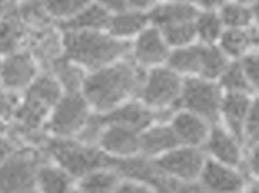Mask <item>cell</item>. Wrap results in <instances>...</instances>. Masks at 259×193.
<instances>
[{"label":"cell","mask_w":259,"mask_h":193,"mask_svg":"<svg viewBox=\"0 0 259 193\" xmlns=\"http://www.w3.org/2000/svg\"><path fill=\"white\" fill-rule=\"evenodd\" d=\"M168 122L174 129L180 144L192 148H204L213 126L206 119L183 108H177Z\"/></svg>","instance_id":"15"},{"label":"cell","mask_w":259,"mask_h":193,"mask_svg":"<svg viewBox=\"0 0 259 193\" xmlns=\"http://www.w3.org/2000/svg\"><path fill=\"white\" fill-rule=\"evenodd\" d=\"M153 161L163 175L177 184H197L207 155L203 148L180 144Z\"/></svg>","instance_id":"8"},{"label":"cell","mask_w":259,"mask_h":193,"mask_svg":"<svg viewBox=\"0 0 259 193\" xmlns=\"http://www.w3.org/2000/svg\"><path fill=\"white\" fill-rule=\"evenodd\" d=\"M194 25H195V32H197V41L206 46L218 44L226 31V26L218 11L198 10Z\"/></svg>","instance_id":"27"},{"label":"cell","mask_w":259,"mask_h":193,"mask_svg":"<svg viewBox=\"0 0 259 193\" xmlns=\"http://www.w3.org/2000/svg\"><path fill=\"white\" fill-rule=\"evenodd\" d=\"M171 51L172 49L166 43L160 29L150 25L132 41L130 58L136 66L147 72L160 66H166Z\"/></svg>","instance_id":"10"},{"label":"cell","mask_w":259,"mask_h":193,"mask_svg":"<svg viewBox=\"0 0 259 193\" xmlns=\"http://www.w3.org/2000/svg\"><path fill=\"white\" fill-rule=\"evenodd\" d=\"M41 149L51 161L67 170L75 179H79L95 169L114 166V161L98 146L87 144L78 138L48 137Z\"/></svg>","instance_id":"3"},{"label":"cell","mask_w":259,"mask_h":193,"mask_svg":"<svg viewBox=\"0 0 259 193\" xmlns=\"http://www.w3.org/2000/svg\"><path fill=\"white\" fill-rule=\"evenodd\" d=\"M162 2H174V4H194V5H195V0H162Z\"/></svg>","instance_id":"44"},{"label":"cell","mask_w":259,"mask_h":193,"mask_svg":"<svg viewBox=\"0 0 259 193\" xmlns=\"http://www.w3.org/2000/svg\"><path fill=\"white\" fill-rule=\"evenodd\" d=\"M69 193H81V191H79V190H78V187L75 185V187H73V188H72V190H70Z\"/></svg>","instance_id":"46"},{"label":"cell","mask_w":259,"mask_h":193,"mask_svg":"<svg viewBox=\"0 0 259 193\" xmlns=\"http://www.w3.org/2000/svg\"><path fill=\"white\" fill-rule=\"evenodd\" d=\"M238 2H245V4H250V5H251V4L254 2V0H238Z\"/></svg>","instance_id":"47"},{"label":"cell","mask_w":259,"mask_h":193,"mask_svg":"<svg viewBox=\"0 0 259 193\" xmlns=\"http://www.w3.org/2000/svg\"><path fill=\"white\" fill-rule=\"evenodd\" d=\"M232 63V60L221 51L218 44L206 46L203 52V66H201V75L200 78L218 81L223 72L227 69V66Z\"/></svg>","instance_id":"30"},{"label":"cell","mask_w":259,"mask_h":193,"mask_svg":"<svg viewBox=\"0 0 259 193\" xmlns=\"http://www.w3.org/2000/svg\"><path fill=\"white\" fill-rule=\"evenodd\" d=\"M75 178L51 160L43 161L37 169V185L40 193H69Z\"/></svg>","instance_id":"22"},{"label":"cell","mask_w":259,"mask_h":193,"mask_svg":"<svg viewBox=\"0 0 259 193\" xmlns=\"http://www.w3.org/2000/svg\"><path fill=\"white\" fill-rule=\"evenodd\" d=\"M31 31L16 14L14 5L0 16V58L26 49Z\"/></svg>","instance_id":"18"},{"label":"cell","mask_w":259,"mask_h":193,"mask_svg":"<svg viewBox=\"0 0 259 193\" xmlns=\"http://www.w3.org/2000/svg\"><path fill=\"white\" fill-rule=\"evenodd\" d=\"M48 155L41 148L22 146L0 166V193H40L37 169Z\"/></svg>","instance_id":"5"},{"label":"cell","mask_w":259,"mask_h":193,"mask_svg":"<svg viewBox=\"0 0 259 193\" xmlns=\"http://www.w3.org/2000/svg\"><path fill=\"white\" fill-rule=\"evenodd\" d=\"M159 29L163 34V37L171 49H179V47H185V46L198 43L194 20L168 25V26L159 28Z\"/></svg>","instance_id":"32"},{"label":"cell","mask_w":259,"mask_h":193,"mask_svg":"<svg viewBox=\"0 0 259 193\" xmlns=\"http://www.w3.org/2000/svg\"><path fill=\"white\" fill-rule=\"evenodd\" d=\"M64 57L87 72H95L130 57L132 43L117 40L107 31H63Z\"/></svg>","instance_id":"2"},{"label":"cell","mask_w":259,"mask_h":193,"mask_svg":"<svg viewBox=\"0 0 259 193\" xmlns=\"http://www.w3.org/2000/svg\"><path fill=\"white\" fill-rule=\"evenodd\" d=\"M98 148L114 163L136 158L141 155V132L105 120V126L98 140Z\"/></svg>","instance_id":"11"},{"label":"cell","mask_w":259,"mask_h":193,"mask_svg":"<svg viewBox=\"0 0 259 193\" xmlns=\"http://www.w3.org/2000/svg\"><path fill=\"white\" fill-rule=\"evenodd\" d=\"M229 0H195V7L201 11H220Z\"/></svg>","instance_id":"40"},{"label":"cell","mask_w":259,"mask_h":193,"mask_svg":"<svg viewBox=\"0 0 259 193\" xmlns=\"http://www.w3.org/2000/svg\"><path fill=\"white\" fill-rule=\"evenodd\" d=\"M157 4L159 0H126V8L142 11V13H150Z\"/></svg>","instance_id":"39"},{"label":"cell","mask_w":259,"mask_h":193,"mask_svg":"<svg viewBox=\"0 0 259 193\" xmlns=\"http://www.w3.org/2000/svg\"><path fill=\"white\" fill-rule=\"evenodd\" d=\"M13 0H0V16H2L5 11H8L13 7Z\"/></svg>","instance_id":"42"},{"label":"cell","mask_w":259,"mask_h":193,"mask_svg":"<svg viewBox=\"0 0 259 193\" xmlns=\"http://www.w3.org/2000/svg\"><path fill=\"white\" fill-rule=\"evenodd\" d=\"M8 125H10V122H7V120H4V119H0V132L8 131Z\"/></svg>","instance_id":"45"},{"label":"cell","mask_w":259,"mask_h":193,"mask_svg":"<svg viewBox=\"0 0 259 193\" xmlns=\"http://www.w3.org/2000/svg\"><path fill=\"white\" fill-rule=\"evenodd\" d=\"M218 85L221 87L224 94L229 93H242V94H253L248 81L242 72V67L239 64V61H232L227 69L223 72V75L220 76V79L217 81ZM254 96V94H253Z\"/></svg>","instance_id":"31"},{"label":"cell","mask_w":259,"mask_h":193,"mask_svg":"<svg viewBox=\"0 0 259 193\" xmlns=\"http://www.w3.org/2000/svg\"><path fill=\"white\" fill-rule=\"evenodd\" d=\"M198 184L207 193H242L245 190V176L239 167L207 158Z\"/></svg>","instance_id":"14"},{"label":"cell","mask_w":259,"mask_h":193,"mask_svg":"<svg viewBox=\"0 0 259 193\" xmlns=\"http://www.w3.org/2000/svg\"><path fill=\"white\" fill-rule=\"evenodd\" d=\"M19 148L22 146L8 134V131L0 132V166H2Z\"/></svg>","instance_id":"37"},{"label":"cell","mask_w":259,"mask_h":193,"mask_svg":"<svg viewBox=\"0 0 259 193\" xmlns=\"http://www.w3.org/2000/svg\"><path fill=\"white\" fill-rule=\"evenodd\" d=\"M145 70L136 66L132 58L89 72L82 85V96L98 114H108L122 104L139 96Z\"/></svg>","instance_id":"1"},{"label":"cell","mask_w":259,"mask_h":193,"mask_svg":"<svg viewBox=\"0 0 259 193\" xmlns=\"http://www.w3.org/2000/svg\"><path fill=\"white\" fill-rule=\"evenodd\" d=\"M95 2L99 4L101 7H104L111 14L126 8V0H95Z\"/></svg>","instance_id":"41"},{"label":"cell","mask_w":259,"mask_h":193,"mask_svg":"<svg viewBox=\"0 0 259 193\" xmlns=\"http://www.w3.org/2000/svg\"><path fill=\"white\" fill-rule=\"evenodd\" d=\"M203 149L207 158L227 166L241 169L245 161V144L221 123H215L212 126V131Z\"/></svg>","instance_id":"12"},{"label":"cell","mask_w":259,"mask_h":193,"mask_svg":"<svg viewBox=\"0 0 259 193\" xmlns=\"http://www.w3.org/2000/svg\"><path fill=\"white\" fill-rule=\"evenodd\" d=\"M247 151H248V155L245 157V163H247L250 172L254 176H259V143L253 144Z\"/></svg>","instance_id":"38"},{"label":"cell","mask_w":259,"mask_h":193,"mask_svg":"<svg viewBox=\"0 0 259 193\" xmlns=\"http://www.w3.org/2000/svg\"><path fill=\"white\" fill-rule=\"evenodd\" d=\"M93 0H43L46 13L57 25H63L79 14Z\"/></svg>","instance_id":"29"},{"label":"cell","mask_w":259,"mask_h":193,"mask_svg":"<svg viewBox=\"0 0 259 193\" xmlns=\"http://www.w3.org/2000/svg\"><path fill=\"white\" fill-rule=\"evenodd\" d=\"M223 98L224 93L217 81L204 78H186L179 108L195 113L215 125L220 122Z\"/></svg>","instance_id":"7"},{"label":"cell","mask_w":259,"mask_h":193,"mask_svg":"<svg viewBox=\"0 0 259 193\" xmlns=\"http://www.w3.org/2000/svg\"><path fill=\"white\" fill-rule=\"evenodd\" d=\"M122 178V173L114 166H105L81 176L76 187L81 193H114Z\"/></svg>","instance_id":"24"},{"label":"cell","mask_w":259,"mask_h":193,"mask_svg":"<svg viewBox=\"0 0 259 193\" xmlns=\"http://www.w3.org/2000/svg\"><path fill=\"white\" fill-rule=\"evenodd\" d=\"M150 25H151V22H150L148 13L125 8L122 11L111 14L107 32L117 40L132 43Z\"/></svg>","instance_id":"20"},{"label":"cell","mask_w":259,"mask_h":193,"mask_svg":"<svg viewBox=\"0 0 259 193\" xmlns=\"http://www.w3.org/2000/svg\"><path fill=\"white\" fill-rule=\"evenodd\" d=\"M26 49L37 60L41 70H49L54 63L64 57V35L61 28L54 23L40 29H32Z\"/></svg>","instance_id":"13"},{"label":"cell","mask_w":259,"mask_h":193,"mask_svg":"<svg viewBox=\"0 0 259 193\" xmlns=\"http://www.w3.org/2000/svg\"><path fill=\"white\" fill-rule=\"evenodd\" d=\"M102 116H104V119L107 122L119 123V125L128 126V128H132V129H136L139 132H142L151 123H154L157 120H162L157 113L150 110L138 98L122 104L120 107H117L111 113L102 114Z\"/></svg>","instance_id":"19"},{"label":"cell","mask_w":259,"mask_h":193,"mask_svg":"<svg viewBox=\"0 0 259 193\" xmlns=\"http://www.w3.org/2000/svg\"><path fill=\"white\" fill-rule=\"evenodd\" d=\"M183 85L185 78L168 66H160L145 72L138 99L157 113L162 120H169L171 114L179 108Z\"/></svg>","instance_id":"4"},{"label":"cell","mask_w":259,"mask_h":193,"mask_svg":"<svg viewBox=\"0 0 259 193\" xmlns=\"http://www.w3.org/2000/svg\"><path fill=\"white\" fill-rule=\"evenodd\" d=\"M226 29H244L256 23L253 7L245 2L229 0V2L218 11Z\"/></svg>","instance_id":"28"},{"label":"cell","mask_w":259,"mask_h":193,"mask_svg":"<svg viewBox=\"0 0 259 193\" xmlns=\"http://www.w3.org/2000/svg\"><path fill=\"white\" fill-rule=\"evenodd\" d=\"M253 7V13H254V17H256V23H259V0H254L251 4Z\"/></svg>","instance_id":"43"},{"label":"cell","mask_w":259,"mask_h":193,"mask_svg":"<svg viewBox=\"0 0 259 193\" xmlns=\"http://www.w3.org/2000/svg\"><path fill=\"white\" fill-rule=\"evenodd\" d=\"M256 143H259V96L253 98L251 108L248 113V119L245 123V131H244L245 148L248 149Z\"/></svg>","instance_id":"34"},{"label":"cell","mask_w":259,"mask_h":193,"mask_svg":"<svg viewBox=\"0 0 259 193\" xmlns=\"http://www.w3.org/2000/svg\"><path fill=\"white\" fill-rule=\"evenodd\" d=\"M19 102H20V96L8 91L2 84V79H0V119L11 122Z\"/></svg>","instance_id":"35"},{"label":"cell","mask_w":259,"mask_h":193,"mask_svg":"<svg viewBox=\"0 0 259 193\" xmlns=\"http://www.w3.org/2000/svg\"><path fill=\"white\" fill-rule=\"evenodd\" d=\"M114 193H159L153 185L139 181V179H133V178H122V181L119 182V185L116 187Z\"/></svg>","instance_id":"36"},{"label":"cell","mask_w":259,"mask_h":193,"mask_svg":"<svg viewBox=\"0 0 259 193\" xmlns=\"http://www.w3.org/2000/svg\"><path fill=\"white\" fill-rule=\"evenodd\" d=\"M20 2H23V0H13V4H20Z\"/></svg>","instance_id":"48"},{"label":"cell","mask_w":259,"mask_h":193,"mask_svg":"<svg viewBox=\"0 0 259 193\" xmlns=\"http://www.w3.org/2000/svg\"><path fill=\"white\" fill-rule=\"evenodd\" d=\"M253 98H254L253 94L229 93V94H224L223 104H221L218 123H221L232 134H235L239 140H242V143H244L245 123L248 119Z\"/></svg>","instance_id":"17"},{"label":"cell","mask_w":259,"mask_h":193,"mask_svg":"<svg viewBox=\"0 0 259 193\" xmlns=\"http://www.w3.org/2000/svg\"><path fill=\"white\" fill-rule=\"evenodd\" d=\"M242 72L248 81V85L254 96H259V51H253L238 60Z\"/></svg>","instance_id":"33"},{"label":"cell","mask_w":259,"mask_h":193,"mask_svg":"<svg viewBox=\"0 0 259 193\" xmlns=\"http://www.w3.org/2000/svg\"><path fill=\"white\" fill-rule=\"evenodd\" d=\"M49 72L57 78L64 93H81L84 81L87 78V70L82 69L75 61L63 57L52 64Z\"/></svg>","instance_id":"26"},{"label":"cell","mask_w":259,"mask_h":193,"mask_svg":"<svg viewBox=\"0 0 259 193\" xmlns=\"http://www.w3.org/2000/svg\"><path fill=\"white\" fill-rule=\"evenodd\" d=\"M197 13L198 8L194 4H174L159 0V4L148 13V16L153 26L165 28L168 25L195 20Z\"/></svg>","instance_id":"23"},{"label":"cell","mask_w":259,"mask_h":193,"mask_svg":"<svg viewBox=\"0 0 259 193\" xmlns=\"http://www.w3.org/2000/svg\"><path fill=\"white\" fill-rule=\"evenodd\" d=\"M41 72L40 64L28 49L0 58V79L4 87L22 96Z\"/></svg>","instance_id":"9"},{"label":"cell","mask_w":259,"mask_h":193,"mask_svg":"<svg viewBox=\"0 0 259 193\" xmlns=\"http://www.w3.org/2000/svg\"><path fill=\"white\" fill-rule=\"evenodd\" d=\"M177 146L180 141L168 120H157L141 132V155L148 160H156Z\"/></svg>","instance_id":"16"},{"label":"cell","mask_w":259,"mask_h":193,"mask_svg":"<svg viewBox=\"0 0 259 193\" xmlns=\"http://www.w3.org/2000/svg\"><path fill=\"white\" fill-rule=\"evenodd\" d=\"M110 17L111 13L93 0L72 20L58 26L61 28V31H107Z\"/></svg>","instance_id":"25"},{"label":"cell","mask_w":259,"mask_h":193,"mask_svg":"<svg viewBox=\"0 0 259 193\" xmlns=\"http://www.w3.org/2000/svg\"><path fill=\"white\" fill-rule=\"evenodd\" d=\"M204 44L194 43L185 47L172 49L166 66L179 73L182 78H200L203 66Z\"/></svg>","instance_id":"21"},{"label":"cell","mask_w":259,"mask_h":193,"mask_svg":"<svg viewBox=\"0 0 259 193\" xmlns=\"http://www.w3.org/2000/svg\"><path fill=\"white\" fill-rule=\"evenodd\" d=\"M93 113L82 93H64L51 111L46 132L55 138H76Z\"/></svg>","instance_id":"6"}]
</instances>
